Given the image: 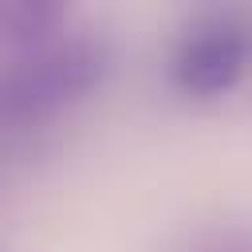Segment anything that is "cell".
Here are the masks:
<instances>
[{
    "instance_id": "1",
    "label": "cell",
    "mask_w": 252,
    "mask_h": 252,
    "mask_svg": "<svg viewBox=\"0 0 252 252\" xmlns=\"http://www.w3.org/2000/svg\"><path fill=\"white\" fill-rule=\"evenodd\" d=\"M114 51L102 35L59 32L0 59V161L28 150L106 83Z\"/></svg>"
},
{
    "instance_id": "2",
    "label": "cell",
    "mask_w": 252,
    "mask_h": 252,
    "mask_svg": "<svg viewBox=\"0 0 252 252\" xmlns=\"http://www.w3.org/2000/svg\"><path fill=\"white\" fill-rule=\"evenodd\" d=\"M252 71V12L244 8H209L189 16L177 32L165 79L185 98H220L244 83Z\"/></svg>"
},
{
    "instance_id": "3",
    "label": "cell",
    "mask_w": 252,
    "mask_h": 252,
    "mask_svg": "<svg viewBox=\"0 0 252 252\" xmlns=\"http://www.w3.org/2000/svg\"><path fill=\"white\" fill-rule=\"evenodd\" d=\"M67 8L63 4H35V0H8L0 4V55L35 47L51 35H59V28L67 24Z\"/></svg>"
},
{
    "instance_id": "4",
    "label": "cell",
    "mask_w": 252,
    "mask_h": 252,
    "mask_svg": "<svg viewBox=\"0 0 252 252\" xmlns=\"http://www.w3.org/2000/svg\"><path fill=\"white\" fill-rule=\"evenodd\" d=\"M189 252H252V228H224L201 236Z\"/></svg>"
},
{
    "instance_id": "5",
    "label": "cell",
    "mask_w": 252,
    "mask_h": 252,
    "mask_svg": "<svg viewBox=\"0 0 252 252\" xmlns=\"http://www.w3.org/2000/svg\"><path fill=\"white\" fill-rule=\"evenodd\" d=\"M0 252H16V248H4V244H0Z\"/></svg>"
}]
</instances>
